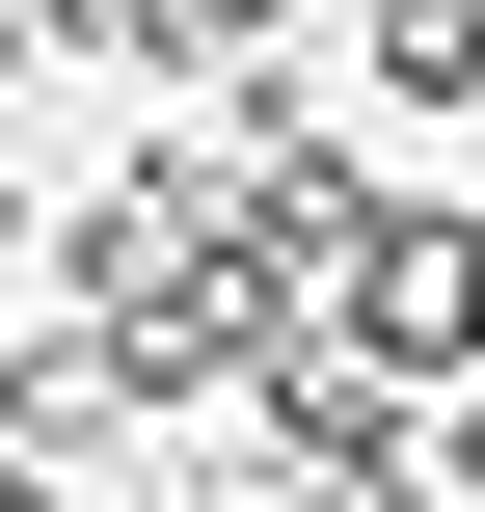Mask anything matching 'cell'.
<instances>
[{
  "instance_id": "277c9868",
  "label": "cell",
  "mask_w": 485,
  "mask_h": 512,
  "mask_svg": "<svg viewBox=\"0 0 485 512\" xmlns=\"http://www.w3.org/2000/svg\"><path fill=\"white\" fill-rule=\"evenodd\" d=\"M432 486H459V512H485V378H459V405H432Z\"/></svg>"
},
{
  "instance_id": "6da1fadb",
  "label": "cell",
  "mask_w": 485,
  "mask_h": 512,
  "mask_svg": "<svg viewBox=\"0 0 485 512\" xmlns=\"http://www.w3.org/2000/svg\"><path fill=\"white\" fill-rule=\"evenodd\" d=\"M297 324H351L378 378H485V216L459 189H351L297 243Z\"/></svg>"
},
{
  "instance_id": "7a4b0ae2",
  "label": "cell",
  "mask_w": 485,
  "mask_h": 512,
  "mask_svg": "<svg viewBox=\"0 0 485 512\" xmlns=\"http://www.w3.org/2000/svg\"><path fill=\"white\" fill-rule=\"evenodd\" d=\"M108 54H162V81H270V54H297V0H135Z\"/></svg>"
},
{
  "instance_id": "3957f363",
  "label": "cell",
  "mask_w": 485,
  "mask_h": 512,
  "mask_svg": "<svg viewBox=\"0 0 485 512\" xmlns=\"http://www.w3.org/2000/svg\"><path fill=\"white\" fill-rule=\"evenodd\" d=\"M351 54H378L405 108H485V0H351Z\"/></svg>"
}]
</instances>
